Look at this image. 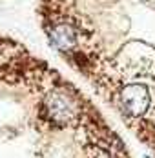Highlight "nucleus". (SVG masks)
<instances>
[{
  "label": "nucleus",
  "instance_id": "1",
  "mask_svg": "<svg viewBox=\"0 0 155 158\" xmlns=\"http://www.w3.org/2000/svg\"><path fill=\"white\" fill-rule=\"evenodd\" d=\"M46 111L55 124H69L78 116V102L66 89H53L46 96Z\"/></svg>",
  "mask_w": 155,
  "mask_h": 158
},
{
  "label": "nucleus",
  "instance_id": "2",
  "mask_svg": "<svg viewBox=\"0 0 155 158\" xmlns=\"http://www.w3.org/2000/svg\"><path fill=\"white\" fill-rule=\"evenodd\" d=\"M150 106V95L142 85H128L122 89V107L130 116H140Z\"/></svg>",
  "mask_w": 155,
  "mask_h": 158
},
{
  "label": "nucleus",
  "instance_id": "3",
  "mask_svg": "<svg viewBox=\"0 0 155 158\" xmlns=\"http://www.w3.org/2000/svg\"><path fill=\"white\" fill-rule=\"evenodd\" d=\"M49 38L59 49H69L77 42L75 29L69 24H55L49 31Z\"/></svg>",
  "mask_w": 155,
  "mask_h": 158
}]
</instances>
